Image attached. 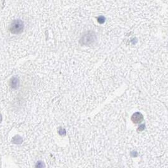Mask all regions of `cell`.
Segmentation results:
<instances>
[{"label":"cell","mask_w":168,"mask_h":168,"mask_svg":"<svg viewBox=\"0 0 168 168\" xmlns=\"http://www.w3.org/2000/svg\"><path fill=\"white\" fill-rule=\"evenodd\" d=\"M24 28V25L22 20H15L10 26V31L13 34H18L22 32Z\"/></svg>","instance_id":"cell-1"},{"label":"cell","mask_w":168,"mask_h":168,"mask_svg":"<svg viewBox=\"0 0 168 168\" xmlns=\"http://www.w3.org/2000/svg\"><path fill=\"white\" fill-rule=\"evenodd\" d=\"M132 120L134 123H140L142 120V116L140 113H135L132 117Z\"/></svg>","instance_id":"cell-2"},{"label":"cell","mask_w":168,"mask_h":168,"mask_svg":"<svg viewBox=\"0 0 168 168\" xmlns=\"http://www.w3.org/2000/svg\"><path fill=\"white\" fill-rule=\"evenodd\" d=\"M10 83H11V87H13V88H16V87L18 86L19 81H18V80L17 79V78H12V79L11 80Z\"/></svg>","instance_id":"cell-3"},{"label":"cell","mask_w":168,"mask_h":168,"mask_svg":"<svg viewBox=\"0 0 168 168\" xmlns=\"http://www.w3.org/2000/svg\"><path fill=\"white\" fill-rule=\"evenodd\" d=\"M44 165L42 162H38V163L36 164V168H44Z\"/></svg>","instance_id":"cell-4"},{"label":"cell","mask_w":168,"mask_h":168,"mask_svg":"<svg viewBox=\"0 0 168 168\" xmlns=\"http://www.w3.org/2000/svg\"><path fill=\"white\" fill-rule=\"evenodd\" d=\"M1 119H2V117H1V115L0 114V122L1 121Z\"/></svg>","instance_id":"cell-5"}]
</instances>
